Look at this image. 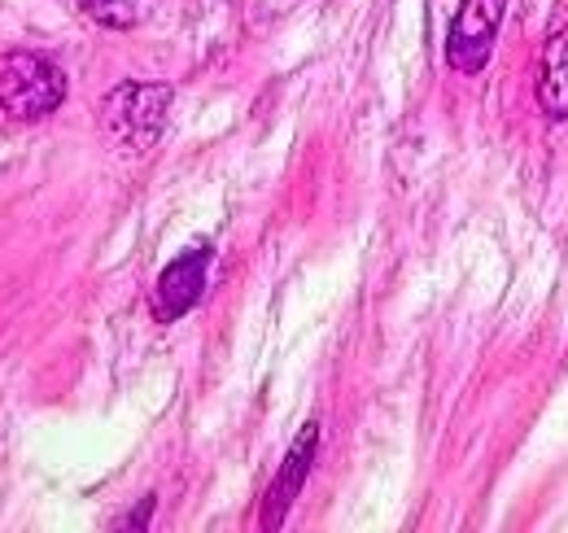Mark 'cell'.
I'll list each match as a JSON object with an SVG mask.
<instances>
[{
  "label": "cell",
  "instance_id": "ba28073f",
  "mask_svg": "<svg viewBox=\"0 0 568 533\" xmlns=\"http://www.w3.org/2000/svg\"><path fill=\"white\" fill-rule=\"evenodd\" d=\"M149 512H153V494H149V499H141V507L132 512V521H128L123 530H144V525H149Z\"/></svg>",
  "mask_w": 568,
  "mask_h": 533
},
{
  "label": "cell",
  "instance_id": "6da1fadb",
  "mask_svg": "<svg viewBox=\"0 0 568 533\" xmlns=\"http://www.w3.org/2000/svg\"><path fill=\"white\" fill-rule=\"evenodd\" d=\"M67 101V74L40 53L0 58V114L9 123H40Z\"/></svg>",
  "mask_w": 568,
  "mask_h": 533
},
{
  "label": "cell",
  "instance_id": "8992f818",
  "mask_svg": "<svg viewBox=\"0 0 568 533\" xmlns=\"http://www.w3.org/2000/svg\"><path fill=\"white\" fill-rule=\"evenodd\" d=\"M538 105L556 123H568V27L547 40L538 58Z\"/></svg>",
  "mask_w": 568,
  "mask_h": 533
},
{
  "label": "cell",
  "instance_id": "277c9868",
  "mask_svg": "<svg viewBox=\"0 0 568 533\" xmlns=\"http://www.w3.org/2000/svg\"><path fill=\"white\" fill-rule=\"evenodd\" d=\"M211 259H214L211 245H193V250H184L180 259L166 263V271L158 275V289H153V315H158L162 324L184 320V315L202 302Z\"/></svg>",
  "mask_w": 568,
  "mask_h": 533
},
{
  "label": "cell",
  "instance_id": "3957f363",
  "mask_svg": "<svg viewBox=\"0 0 568 533\" xmlns=\"http://www.w3.org/2000/svg\"><path fill=\"white\" fill-rule=\"evenodd\" d=\"M503 13H507V0H464L459 4L455 22H450V36H446V62H450V70L477 74L490 62Z\"/></svg>",
  "mask_w": 568,
  "mask_h": 533
},
{
  "label": "cell",
  "instance_id": "52a82bcc",
  "mask_svg": "<svg viewBox=\"0 0 568 533\" xmlns=\"http://www.w3.org/2000/svg\"><path fill=\"white\" fill-rule=\"evenodd\" d=\"M97 27H110V31H128L144 22L153 13V0H74Z\"/></svg>",
  "mask_w": 568,
  "mask_h": 533
},
{
  "label": "cell",
  "instance_id": "7a4b0ae2",
  "mask_svg": "<svg viewBox=\"0 0 568 533\" xmlns=\"http://www.w3.org/2000/svg\"><path fill=\"white\" fill-rule=\"evenodd\" d=\"M171 101L175 92L166 83H119L101 105V128L119 149L144 153L166 132Z\"/></svg>",
  "mask_w": 568,
  "mask_h": 533
},
{
  "label": "cell",
  "instance_id": "5b68a950",
  "mask_svg": "<svg viewBox=\"0 0 568 533\" xmlns=\"http://www.w3.org/2000/svg\"><path fill=\"white\" fill-rule=\"evenodd\" d=\"M315 442H320V424H306V429L297 433L293 451L284 455L281 472H276V481H272V490H267V503H263V530H281L284 525L293 499H297L302 485H306V472L315 464Z\"/></svg>",
  "mask_w": 568,
  "mask_h": 533
}]
</instances>
